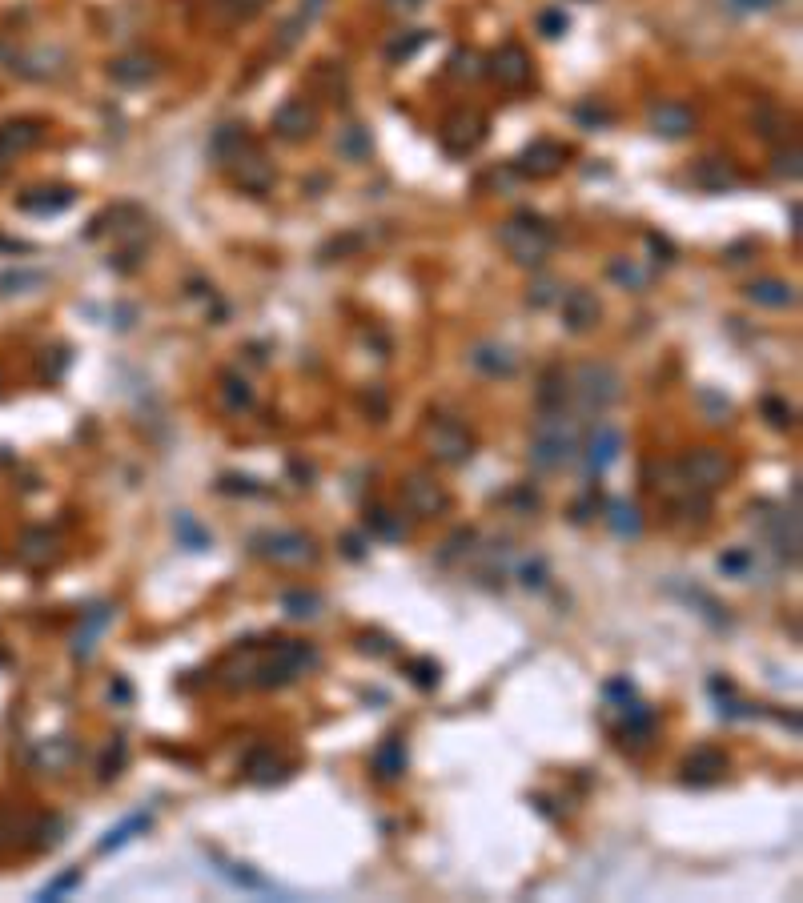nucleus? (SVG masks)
<instances>
[{
    "instance_id": "nucleus-1",
    "label": "nucleus",
    "mask_w": 803,
    "mask_h": 903,
    "mask_svg": "<svg viewBox=\"0 0 803 903\" xmlns=\"http://www.w3.org/2000/svg\"><path fill=\"white\" fill-rule=\"evenodd\" d=\"M583 426L567 410H543L530 430V466L534 470H563L579 458Z\"/></svg>"
},
{
    "instance_id": "nucleus-2",
    "label": "nucleus",
    "mask_w": 803,
    "mask_h": 903,
    "mask_svg": "<svg viewBox=\"0 0 803 903\" xmlns=\"http://www.w3.org/2000/svg\"><path fill=\"white\" fill-rule=\"evenodd\" d=\"M310 667H318V651L310 643L298 639H278V647L261 659H245V675L237 679V687H286L294 679H302Z\"/></svg>"
},
{
    "instance_id": "nucleus-3",
    "label": "nucleus",
    "mask_w": 803,
    "mask_h": 903,
    "mask_svg": "<svg viewBox=\"0 0 803 903\" xmlns=\"http://www.w3.org/2000/svg\"><path fill=\"white\" fill-rule=\"evenodd\" d=\"M498 245H502L506 257L518 261V265H543L547 253L555 249V229H551L539 213H518V217L502 221Z\"/></svg>"
},
{
    "instance_id": "nucleus-4",
    "label": "nucleus",
    "mask_w": 803,
    "mask_h": 903,
    "mask_svg": "<svg viewBox=\"0 0 803 903\" xmlns=\"http://www.w3.org/2000/svg\"><path fill=\"white\" fill-rule=\"evenodd\" d=\"M571 398L583 414H603L623 398V378L611 362H579L571 374Z\"/></svg>"
},
{
    "instance_id": "nucleus-5",
    "label": "nucleus",
    "mask_w": 803,
    "mask_h": 903,
    "mask_svg": "<svg viewBox=\"0 0 803 903\" xmlns=\"http://www.w3.org/2000/svg\"><path fill=\"white\" fill-rule=\"evenodd\" d=\"M253 550L261 558H270L274 566H306V562L318 558L314 538L302 534V530H265V534H253Z\"/></svg>"
},
{
    "instance_id": "nucleus-6",
    "label": "nucleus",
    "mask_w": 803,
    "mask_h": 903,
    "mask_svg": "<svg viewBox=\"0 0 803 903\" xmlns=\"http://www.w3.org/2000/svg\"><path fill=\"white\" fill-rule=\"evenodd\" d=\"M679 474H683V482H687V486H695V490L711 494V490H719V486H727V482H731L735 466H731V458H727L723 450L699 446V450H691V454L679 462Z\"/></svg>"
},
{
    "instance_id": "nucleus-7",
    "label": "nucleus",
    "mask_w": 803,
    "mask_h": 903,
    "mask_svg": "<svg viewBox=\"0 0 803 903\" xmlns=\"http://www.w3.org/2000/svg\"><path fill=\"white\" fill-rule=\"evenodd\" d=\"M426 446H430V454H434L438 462H446V466H462V462L474 454V438H470L466 426L454 422V418H434V422L426 426Z\"/></svg>"
},
{
    "instance_id": "nucleus-8",
    "label": "nucleus",
    "mask_w": 803,
    "mask_h": 903,
    "mask_svg": "<svg viewBox=\"0 0 803 903\" xmlns=\"http://www.w3.org/2000/svg\"><path fill=\"white\" fill-rule=\"evenodd\" d=\"M438 137H442L446 153L466 157V153H474V149L486 141V117H482V113H474V109H454V113L442 121Z\"/></svg>"
},
{
    "instance_id": "nucleus-9",
    "label": "nucleus",
    "mask_w": 803,
    "mask_h": 903,
    "mask_svg": "<svg viewBox=\"0 0 803 903\" xmlns=\"http://www.w3.org/2000/svg\"><path fill=\"white\" fill-rule=\"evenodd\" d=\"M482 73H490L502 89H526L530 85V77H534V61H530V53L522 49V45H502L498 53H490V61H486V69Z\"/></svg>"
},
{
    "instance_id": "nucleus-10",
    "label": "nucleus",
    "mask_w": 803,
    "mask_h": 903,
    "mask_svg": "<svg viewBox=\"0 0 803 903\" xmlns=\"http://www.w3.org/2000/svg\"><path fill=\"white\" fill-rule=\"evenodd\" d=\"M619 450H623V434H619L611 422H595V430H591V434H587V442L579 446L587 478H599V474H603V470L619 458Z\"/></svg>"
},
{
    "instance_id": "nucleus-11",
    "label": "nucleus",
    "mask_w": 803,
    "mask_h": 903,
    "mask_svg": "<svg viewBox=\"0 0 803 903\" xmlns=\"http://www.w3.org/2000/svg\"><path fill=\"white\" fill-rule=\"evenodd\" d=\"M402 502H406V510L418 514V518H438V514L450 510V494H446L430 474H410V478L402 482Z\"/></svg>"
},
{
    "instance_id": "nucleus-12",
    "label": "nucleus",
    "mask_w": 803,
    "mask_h": 903,
    "mask_svg": "<svg viewBox=\"0 0 803 903\" xmlns=\"http://www.w3.org/2000/svg\"><path fill=\"white\" fill-rule=\"evenodd\" d=\"M563 165H567V145H559L551 137H539V141H530L518 153L514 173H522V177H555Z\"/></svg>"
},
{
    "instance_id": "nucleus-13",
    "label": "nucleus",
    "mask_w": 803,
    "mask_h": 903,
    "mask_svg": "<svg viewBox=\"0 0 803 903\" xmlns=\"http://www.w3.org/2000/svg\"><path fill=\"white\" fill-rule=\"evenodd\" d=\"M314 129H318V109L306 97H290L286 105H278L274 133L282 141H306V137H314Z\"/></svg>"
},
{
    "instance_id": "nucleus-14",
    "label": "nucleus",
    "mask_w": 803,
    "mask_h": 903,
    "mask_svg": "<svg viewBox=\"0 0 803 903\" xmlns=\"http://www.w3.org/2000/svg\"><path fill=\"white\" fill-rule=\"evenodd\" d=\"M229 169H233V181H237L245 193H265V189L274 185V177H278V173H274V165L265 161L253 145H245V149L229 161Z\"/></svg>"
},
{
    "instance_id": "nucleus-15",
    "label": "nucleus",
    "mask_w": 803,
    "mask_h": 903,
    "mask_svg": "<svg viewBox=\"0 0 803 903\" xmlns=\"http://www.w3.org/2000/svg\"><path fill=\"white\" fill-rule=\"evenodd\" d=\"M559 301H563V326H567L571 334H591V330L599 326L603 306H599V297H595L591 289H571V293L559 297Z\"/></svg>"
},
{
    "instance_id": "nucleus-16",
    "label": "nucleus",
    "mask_w": 803,
    "mask_h": 903,
    "mask_svg": "<svg viewBox=\"0 0 803 903\" xmlns=\"http://www.w3.org/2000/svg\"><path fill=\"white\" fill-rule=\"evenodd\" d=\"M647 125H651L655 137L679 141V137H687L695 129V113L687 105H679V101H659V105L647 109Z\"/></svg>"
},
{
    "instance_id": "nucleus-17",
    "label": "nucleus",
    "mask_w": 803,
    "mask_h": 903,
    "mask_svg": "<svg viewBox=\"0 0 803 903\" xmlns=\"http://www.w3.org/2000/svg\"><path fill=\"white\" fill-rule=\"evenodd\" d=\"M117 619V607H109V602H97V607H89L81 615V627H77V639H73V659H89L97 651V639L105 635V627Z\"/></svg>"
},
{
    "instance_id": "nucleus-18",
    "label": "nucleus",
    "mask_w": 803,
    "mask_h": 903,
    "mask_svg": "<svg viewBox=\"0 0 803 903\" xmlns=\"http://www.w3.org/2000/svg\"><path fill=\"white\" fill-rule=\"evenodd\" d=\"M691 181L703 189V193H727L739 185V169L727 161V157H699L691 165Z\"/></svg>"
},
{
    "instance_id": "nucleus-19",
    "label": "nucleus",
    "mask_w": 803,
    "mask_h": 903,
    "mask_svg": "<svg viewBox=\"0 0 803 903\" xmlns=\"http://www.w3.org/2000/svg\"><path fill=\"white\" fill-rule=\"evenodd\" d=\"M466 358H470V366L482 370L486 378H514V374H518V358H514V350L502 346V342H478Z\"/></svg>"
},
{
    "instance_id": "nucleus-20",
    "label": "nucleus",
    "mask_w": 803,
    "mask_h": 903,
    "mask_svg": "<svg viewBox=\"0 0 803 903\" xmlns=\"http://www.w3.org/2000/svg\"><path fill=\"white\" fill-rule=\"evenodd\" d=\"M45 141V125L33 121V117H21V121H5L0 125V157H17V153H29Z\"/></svg>"
},
{
    "instance_id": "nucleus-21",
    "label": "nucleus",
    "mask_w": 803,
    "mask_h": 903,
    "mask_svg": "<svg viewBox=\"0 0 803 903\" xmlns=\"http://www.w3.org/2000/svg\"><path fill=\"white\" fill-rule=\"evenodd\" d=\"M326 5H330V0H302L298 13L282 25V33H278V41H274V53H290V49H294V45H298L310 29H314V21L326 13Z\"/></svg>"
},
{
    "instance_id": "nucleus-22",
    "label": "nucleus",
    "mask_w": 803,
    "mask_h": 903,
    "mask_svg": "<svg viewBox=\"0 0 803 903\" xmlns=\"http://www.w3.org/2000/svg\"><path fill=\"white\" fill-rule=\"evenodd\" d=\"M723 771H727V755L719 747H699V751H691L683 759V779L695 783V787H707V783L723 779Z\"/></svg>"
},
{
    "instance_id": "nucleus-23",
    "label": "nucleus",
    "mask_w": 803,
    "mask_h": 903,
    "mask_svg": "<svg viewBox=\"0 0 803 903\" xmlns=\"http://www.w3.org/2000/svg\"><path fill=\"white\" fill-rule=\"evenodd\" d=\"M743 293H747V301H755V306H767V310H791L795 306V285L791 281H779V277H759Z\"/></svg>"
},
{
    "instance_id": "nucleus-24",
    "label": "nucleus",
    "mask_w": 803,
    "mask_h": 903,
    "mask_svg": "<svg viewBox=\"0 0 803 903\" xmlns=\"http://www.w3.org/2000/svg\"><path fill=\"white\" fill-rule=\"evenodd\" d=\"M406 743H402V735H386L382 743H378V751H374V775L382 779V783H394V779H402L406 775Z\"/></svg>"
},
{
    "instance_id": "nucleus-25",
    "label": "nucleus",
    "mask_w": 803,
    "mask_h": 903,
    "mask_svg": "<svg viewBox=\"0 0 803 903\" xmlns=\"http://www.w3.org/2000/svg\"><path fill=\"white\" fill-rule=\"evenodd\" d=\"M77 201V193L69 189V185H49V189H29V193H21V209L25 213H61V209H69Z\"/></svg>"
},
{
    "instance_id": "nucleus-26",
    "label": "nucleus",
    "mask_w": 803,
    "mask_h": 903,
    "mask_svg": "<svg viewBox=\"0 0 803 903\" xmlns=\"http://www.w3.org/2000/svg\"><path fill=\"white\" fill-rule=\"evenodd\" d=\"M245 779H249V783H257V787L282 783V779H286V763H282L270 747H257V751L245 759Z\"/></svg>"
},
{
    "instance_id": "nucleus-27",
    "label": "nucleus",
    "mask_w": 803,
    "mask_h": 903,
    "mask_svg": "<svg viewBox=\"0 0 803 903\" xmlns=\"http://www.w3.org/2000/svg\"><path fill=\"white\" fill-rule=\"evenodd\" d=\"M109 77H113L117 85H145V81H153V77H157V61H153V57H145V53L117 57V61L109 65Z\"/></svg>"
},
{
    "instance_id": "nucleus-28",
    "label": "nucleus",
    "mask_w": 803,
    "mask_h": 903,
    "mask_svg": "<svg viewBox=\"0 0 803 903\" xmlns=\"http://www.w3.org/2000/svg\"><path fill=\"white\" fill-rule=\"evenodd\" d=\"M21 562H29V566H49L57 554H61V546H57V534L53 530H45V526H37V530H29L25 538H21Z\"/></svg>"
},
{
    "instance_id": "nucleus-29",
    "label": "nucleus",
    "mask_w": 803,
    "mask_h": 903,
    "mask_svg": "<svg viewBox=\"0 0 803 903\" xmlns=\"http://www.w3.org/2000/svg\"><path fill=\"white\" fill-rule=\"evenodd\" d=\"M539 410H563L567 406V398H571V378H567V370L563 366H551L543 378H539Z\"/></svg>"
},
{
    "instance_id": "nucleus-30",
    "label": "nucleus",
    "mask_w": 803,
    "mask_h": 903,
    "mask_svg": "<svg viewBox=\"0 0 803 903\" xmlns=\"http://www.w3.org/2000/svg\"><path fill=\"white\" fill-rule=\"evenodd\" d=\"M245 145H249L245 125H221V129L213 133V141H209V153H213V161H217V165H229V161H233Z\"/></svg>"
},
{
    "instance_id": "nucleus-31",
    "label": "nucleus",
    "mask_w": 803,
    "mask_h": 903,
    "mask_svg": "<svg viewBox=\"0 0 803 903\" xmlns=\"http://www.w3.org/2000/svg\"><path fill=\"white\" fill-rule=\"evenodd\" d=\"M334 149H338V157L342 161H366L370 157V149H374V141H370V129H362V125H346L342 133H338V141H334Z\"/></svg>"
},
{
    "instance_id": "nucleus-32",
    "label": "nucleus",
    "mask_w": 803,
    "mask_h": 903,
    "mask_svg": "<svg viewBox=\"0 0 803 903\" xmlns=\"http://www.w3.org/2000/svg\"><path fill=\"white\" fill-rule=\"evenodd\" d=\"M153 827V815H145V811H137V815H129L125 823H117L101 843H97V851L105 855V851H117V847H125L129 839H137V835H145Z\"/></svg>"
},
{
    "instance_id": "nucleus-33",
    "label": "nucleus",
    "mask_w": 803,
    "mask_h": 903,
    "mask_svg": "<svg viewBox=\"0 0 803 903\" xmlns=\"http://www.w3.org/2000/svg\"><path fill=\"white\" fill-rule=\"evenodd\" d=\"M751 121H755V133H759V137H767V141H783V137H787V129H791L787 113H783V109H775V105H767V101L755 109V117H751Z\"/></svg>"
},
{
    "instance_id": "nucleus-34",
    "label": "nucleus",
    "mask_w": 803,
    "mask_h": 903,
    "mask_svg": "<svg viewBox=\"0 0 803 903\" xmlns=\"http://www.w3.org/2000/svg\"><path fill=\"white\" fill-rule=\"evenodd\" d=\"M607 522H611V530H615L619 538H639V534H643L639 506H631V502H611V506H607Z\"/></svg>"
},
{
    "instance_id": "nucleus-35",
    "label": "nucleus",
    "mask_w": 803,
    "mask_h": 903,
    "mask_svg": "<svg viewBox=\"0 0 803 903\" xmlns=\"http://www.w3.org/2000/svg\"><path fill=\"white\" fill-rule=\"evenodd\" d=\"M282 607H286L290 619H318L322 594H314V590H290V594H282Z\"/></svg>"
},
{
    "instance_id": "nucleus-36",
    "label": "nucleus",
    "mask_w": 803,
    "mask_h": 903,
    "mask_svg": "<svg viewBox=\"0 0 803 903\" xmlns=\"http://www.w3.org/2000/svg\"><path fill=\"white\" fill-rule=\"evenodd\" d=\"M607 277L619 285V289H647V269H639L631 257H615L607 265Z\"/></svg>"
},
{
    "instance_id": "nucleus-37",
    "label": "nucleus",
    "mask_w": 803,
    "mask_h": 903,
    "mask_svg": "<svg viewBox=\"0 0 803 903\" xmlns=\"http://www.w3.org/2000/svg\"><path fill=\"white\" fill-rule=\"evenodd\" d=\"M173 530H177V538L189 546V550H209L213 546V538L193 522V514L189 510H177V518H173Z\"/></svg>"
},
{
    "instance_id": "nucleus-38",
    "label": "nucleus",
    "mask_w": 803,
    "mask_h": 903,
    "mask_svg": "<svg viewBox=\"0 0 803 903\" xmlns=\"http://www.w3.org/2000/svg\"><path fill=\"white\" fill-rule=\"evenodd\" d=\"M221 398H225L229 410H249V406H253V390H249V382L237 378V374H225V378H221Z\"/></svg>"
},
{
    "instance_id": "nucleus-39",
    "label": "nucleus",
    "mask_w": 803,
    "mask_h": 903,
    "mask_svg": "<svg viewBox=\"0 0 803 903\" xmlns=\"http://www.w3.org/2000/svg\"><path fill=\"white\" fill-rule=\"evenodd\" d=\"M426 37H430L426 29H414V33H406V37H398V41H394V45L386 49V61H390V65H402V61H410V57H414V53H418V49L426 45Z\"/></svg>"
},
{
    "instance_id": "nucleus-40",
    "label": "nucleus",
    "mask_w": 803,
    "mask_h": 903,
    "mask_svg": "<svg viewBox=\"0 0 803 903\" xmlns=\"http://www.w3.org/2000/svg\"><path fill=\"white\" fill-rule=\"evenodd\" d=\"M651 727H655V715L643 707V703H631L627 707V723H623V735H631L635 743H643L647 735H651Z\"/></svg>"
},
{
    "instance_id": "nucleus-41",
    "label": "nucleus",
    "mask_w": 803,
    "mask_h": 903,
    "mask_svg": "<svg viewBox=\"0 0 803 903\" xmlns=\"http://www.w3.org/2000/svg\"><path fill=\"white\" fill-rule=\"evenodd\" d=\"M221 875H225L229 883L245 887V891H274V887H270V879H261V875H257V871H249L245 863H225V867H221Z\"/></svg>"
},
{
    "instance_id": "nucleus-42",
    "label": "nucleus",
    "mask_w": 803,
    "mask_h": 903,
    "mask_svg": "<svg viewBox=\"0 0 803 903\" xmlns=\"http://www.w3.org/2000/svg\"><path fill=\"white\" fill-rule=\"evenodd\" d=\"M270 0H221V17L229 25H241V21H253Z\"/></svg>"
},
{
    "instance_id": "nucleus-43",
    "label": "nucleus",
    "mask_w": 803,
    "mask_h": 903,
    "mask_svg": "<svg viewBox=\"0 0 803 903\" xmlns=\"http://www.w3.org/2000/svg\"><path fill=\"white\" fill-rule=\"evenodd\" d=\"M366 526H370L374 534H382V538H402V534H406L402 522H398L386 506H370V510H366Z\"/></svg>"
},
{
    "instance_id": "nucleus-44",
    "label": "nucleus",
    "mask_w": 803,
    "mask_h": 903,
    "mask_svg": "<svg viewBox=\"0 0 803 903\" xmlns=\"http://www.w3.org/2000/svg\"><path fill=\"white\" fill-rule=\"evenodd\" d=\"M125 755H129V743H125L121 735H113V743H109V747H105V755H101V779H105V783L121 775Z\"/></svg>"
},
{
    "instance_id": "nucleus-45",
    "label": "nucleus",
    "mask_w": 803,
    "mask_h": 903,
    "mask_svg": "<svg viewBox=\"0 0 803 903\" xmlns=\"http://www.w3.org/2000/svg\"><path fill=\"white\" fill-rule=\"evenodd\" d=\"M406 675H410V683H414V687H422V691H434V687H438V679H442L434 659H410V663H406Z\"/></svg>"
},
{
    "instance_id": "nucleus-46",
    "label": "nucleus",
    "mask_w": 803,
    "mask_h": 903,
    "mask_svg": "<svg viewBox=\"0 0 803 903\" xmlns=\"http://www.w3.org/2000/svg\"><path fill=\"white\" fill-rule=\"evenodd\" d=\"M73 887H81V867H69V871H61L53 883H45L41 891H37V899H61V895H69Z\"/></svg>"
},
{
    "instance_id": "nucleus-47",
    "label": "nucleus",
    "mask_w": 803,
    "mask_h": 903,
    "mask_svg": "<svg viewBox=\"0 0 803 903\" xmlns=\"http://www.w3.org/2000/svg\"><path fill=\"white\" fill-rule=\"evenodd\" d=\"M763 414H767V422L775 430H791L795 426V410L787 402H779V398H763Z\"/></svg>"
},
{
    "instance_id": "nucleus-48",
    "label": "nucleus",
    "mask_w": 803,
    "mask_h": 903,
    "mask_svg": "<svg viewBox=\"0 0 803 903\" xmlns=\"http://www.w3.org/2000/svg\"><path fill=\"white\" fill-rule=\"evenodd\" d=\"M450 73H454V77H466V81H474V77L482 73V65H478V53H470V49H458V53L450 57Z\"/></svg>"
},
{
    "instance_id": "nucleus-49",
    "label": "nucleus",
    "mask_w": 803,
    "mask_h": 903,
    "mask_svg": "<svg viewBox=\"0 0 803 903\" xmlns=\"http://www.w3.org/2000/svg\"><path fill=\"white\" fill-rule=\"evenodd\" d=\"M719 570H723V574H735V578L747 574V570H751V550H727V554L719 558Z\"/></svg>"
},
{
    "instance_id": "nucleus-50",
    "label": "nucleus",
    "mask_w": 803,
    "mask_h": 903,
    "mask_svg": "<svg viewBox=\"0 0 803 903\" xmlns=\"http://www.w3.org/2000/svg\"><path fill=\"white\" fill-rule=\"evenodd\" d=\"M775 173L787 181H799V149L791 145L787 153H775Z\"/></svg>"
},
{
    "instance_id": "nucleus-51",
    "label": "nucleus",
    "mask_w": 803,
    "mask_h": 903,
    "mask_svg": "<svg viewBox=\"0 0 803 903\" xmlns=\"http://www.w3.org/2000/svg\"><path fill=\"white\" fill-rule=\"evenodd\" d=\"M217 490H221V494H261V486H257L253 478H237V474H225V478L217 482Z\"/></svg>"
},
{
    "instance_id": "nucleus-52",
    "label": "nucleus",
    "mask_w": 803,
    "mask_h": 903,
    "mask_svg": "<svg viewBox=\"0 0 803 903\" xmlns=\"http://www.w3.org/2000/svg\"><path fill=\"white\" fill-rule=\"evenodd\" d=\"M539 29H543V37H563V33H567V17H563V9H547V13L539 17Z\"/></svg>"
},
{
    "instance_id": "nucleus-53",
    "label": "nucleus",
    "mask_w": 803,
    "mask_h": 903,
    "mask_svg": "<svg viewBox=\"0 0 803 903\" xmlns=\"http://www.w3.org/2000/svg\"><path fill=\"white\" fill-rule=\"evenodd\" d=\"M575 117H579L587 129H595V125H607V121H611V109H603V105H591V101H587V105H579V109H575Z\"/></svg>"
},
{
    "instance_id": "nucleus-54",
    "label": "nucleus",
    "mask_w": 803,
    "mask_h": 903,
    "mask_svg": "<svg viewBox=\"0 0 803 903\" xmlns=\"http://www.w3.org/2000/svg\"><path fill=\"white\" fill-rule=\"evenodd\" d=\"M358 643H362L366 655H390V651H394V643H390L386 635H362Z\"/></svg>"
},
{
    "instance_id": "nucleus-55",
    "label": "nucleus",
    "mask_w": 803,
    "mask_h": 903,
    "mask_svg": "<svg viewBox=\"0 0 803 903\" xmlns=\"http://www.w3.org/2000/svg\"><path fill=\"white\" fill-rule=\"evenodd\" d=\"M555 297H563V293H555V281H539L526 301H530V306H547V301H555Z\"/></svg>"
},
{
    "instance_id": "nucleus-56",
    "label": "nucleus",
    "mask_w": 803,
    "mask_h": 903,
    "mask_svg": "<svg viewBox=\"0 0 803 903\" xmlns=\"http://www.w3.org/2000/svg\"><path fill=\"white\" fill-rule=\"evenodd\" d=\"M775 0H731V9L735 13H763V9H771Z\"/></svg>"
},
{
    "instance_id": "nucleus-57",
    "label": "nucleus",
    "mask_w": 803,
    "mask_h": 903,
    "mask_svg": "<svg viewBox=\"0 0 803 903\" xmlns=\"http://www.w3.org/2000/svg\"><path fill=\"white\" fill-rule=\"evenodd\" d=\"M522 582L526 586H543V562H526L522 566Z\"/></svg>"
}]
</instances>
